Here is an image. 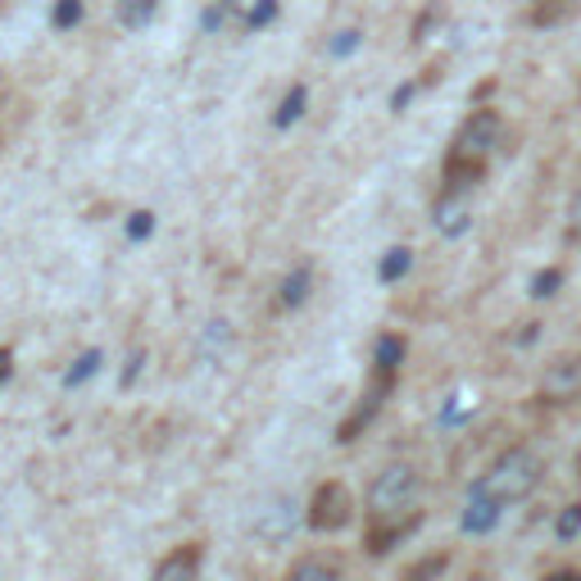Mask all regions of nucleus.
<instances>
[{
  "label": "nucleus",
  "mask_w": 581,
  "mask_h": 581,
  "mask_svg": "<svg viewBox=\"0 0 581 581\" xmlns=\"http://www.w3.org/2000/svg\"><path fill=\"white\" fill-rule=\"evenodd\" d=\"M150 19H155V0H118V23H124L128 33L146 27Z\"/></svg>",
  "instance_id": "dca6fc26"
},
{
  "label": "nucleus",
  "mask_w": 581,
  "mask_h": 581,
  "mask_svg": "<svg viewBox=\"0 0 581 581\" xmlns=\"http://www.w3.org/2000/svg\"><path fill=\"white\" fill-rule=\"evenodd\" d=\"M414 500H418V473L409 464L382 468L377 481L369 486V513L377 523H405V518H414Z\"/></svg>",
  "instance_id": "f03ea898"
},
{
  "label": "nucleus",
  "mask_w": 581,
  "mask_h": 581,
  "mask_svg": "<svg viewBox=\"0 0 581 581\" xmlns=\"http://www.w3.org/2000/svg\"><path fill=\"white\" fill-rule=\"evenodd\" d=\"M496 518H500V509L496 504H486V500H468V509H464V527L468 532H491L496 527Z\"/></svg>",
  "instance_id": "f3484780"
},
{
  "label": "nucleus",
  "mask_w": 581,
  "mask_h": 581,
  "mask_svg": "<svg viewBox=\"0 0 581 581\" xmlns=\"http://www.w3.org/2000/svg\"><path fill=\"white\" fill-rule=\"evenodd\" d=\"M563 287V268H545V272H536V282H532V295L536 300H549Z\"/></svg>",
  "instance_id": "412c9836"
},
{
  "label": "nucleus",
  "mask_w": 581,
  "mask_h": 581,
  "mask_svg": "<svg viewBox=\"0 0 581 581\" xmlns=\"http://www.w3.org/2000/svg\"><path fill=\"white\" fill-rule=\"evenodd\" d=\"M310 287H314V272H310V264H300V268H291L287 272V282H282V310H295V304H304L310 300Z\"/></svg>",
  "instance_id": "f8f14e48"
},
{
  "label": "nucleus",
  "mask_w": 581,
  "mask_h": 581,
  "mask_svg": "<svg viewBox=\"0 0 581 581\" xmlns=\"http://www.w3.org/2000/svg\"><path fill=\"white\" fill-rule=\"evenodd\" d=\"M150 581H200V549L187 545V549H173V555L155 568Z\"/></svg>",
  "instance_id": "0eeeda50"
},
{
  "label": "nucleus",
  "mask_w": 581,
  "mask_h": 581,
  "mask_svg": "<svg viewBox=\"0 0 581 581\" xmlns=\"http://www.w3.org/2000/svg\"><path fill=\"white\" fill-rule=\"evenodd\" d=\"M359 46V33L350 27V33H336V42H332V55H350Z\"/></svg>",
  "instance_id": "bb28decb"
},
{
  "label": "nucleus",
  "mask_w": 581,
  "mask_h": 581,
  "mask_svg": "<svg viewBox=\"0 0 581 581\" xmlns=\"http://www.w3.org/2000/svg\"><path fill=\"white\" fill-rule=\"evenodd\" d=\"M577 395H581V355H568V359L545 363L541 400H545V405H563V400H577Z\"/></svg>",
  "instance_id": "39448f33"
},
{
  "label": "nucleus",
  "mask_w": 581,
  "mask_h": 581,
  "mask_svg": "<svg viewBox=\"0 0 581 581\" xmlns=\"http://www.w3.org/2000/svg\"><path fill=\"white\" fill-rule=\"evenodd\" d=\"M536 486H541V454L527 450V445H513V450H504L496 464L481 473V481L473 486V496L486 500V504H496V509H504V504L527 500Z\"/></svg>",
  "instance_id": "f257e3e1"
},
{
  "label": "nucleus",
  "mask_w": 581,
  "mask_h": 581,
  "mask_svg": "<svg viewBox=\"0 0 581 581\" xmlns=\"http://www.w3.org/2000/svg\"><path fill=\"white\" fill-rule=\"evenodd\" d=\"M391 382L395 377H386V373H377V382H373V391L369 395H363V400H359V409L341 422V432H336V441H355L359 432H363V427H369L373 418H377V409L386 405V395H391Z\"/></svg>",
  "instance_id": "423d86ee"
},
{
  "label": "nucleus",
  "mask_w": 581,
  "mask_h": 581,
  "mask_svg": "<svg viewBox=\"0 0 581 581\" xmlns=\"http://www.w3.org/2000/svg\"><path fill=\"white\" fill-rule=\"evenodd\" d=\"M141 363H146V355L137 350V355L128 359V369H124V386H132V382H137V373H141Z\"/></svg>",
  "instance_id": "c85d7f7f"
},
{
  "label": "nucleus",
  "mask_w": 581,
  "mask_h": 581,
  "mask_svg": "<svg viewBox=\"0 0 581 581\" xmlns=\"http://www.w3.org/2000/svg\"><path fill=\"white\" fill-rule=\"evenodd\" d=\"M355 518V496L346 481H323L310 500V527L314 532H341Z\"/></svg>",
  "instance_id": "20e7f679"
},
{
  "label": "nucleus",
  "mask_w": 581,
  "mask_h": 581,
  "mask_svg": "<svg viewBox=\"0 0 581 581\" xmlns=\"http://www.w3.org/2000/svg\"><path fill=\"white\" fill-rule=\"evenodd\" d=\"M373 363H377V373L395 377L400 373V363H405V336H377V346H373Z\"/></svg>",
  "instance_id": "9b49d317"
},
{
  "label": "nucleus",
  "mask_w": 581,
  "mask_h": 581,
  "mask_svg": "<svg viewBox=\"0 0 581 581\" xmlns=\"http://www.w3.org/2000/svg\"><path fill=\"white\" fill-rule=\"evenodd\" d=\"M304 105H310V91H304L300 82L287 91V96H282V105H278V114H272V124H278V128H291L295 124V118L304 114Z\"/></svg>",
  "instance_id": "2eb2a0df"
},
{
  "label": "nucleus",
  "mask_w": 581,
  "mask_h": 581,
  "mask_svg": "<svg viewBox=\"0 0 581 581\" xmlns=\"http://www.w3.org/2000/svg\"><path fill=\"white\" fill-rule=\"evenodd\" d=\"M577 477H581V450H577Z\"/></svg>",
  "instance_id": "2f4dec72"
},
{
  "label": "nucleus",
  "mask_w": 581,
  "mask_h": 581,
  "mask_svg": "<svg viewBox=\"0 0 581 581\" xmlns=\"http://www.w3.org/2000/svg\"><path fill=\"white\" fill-rule=\"evenodd\" d=\"M414 527H418V513L405 518V523H382V527H373V532H369V555H386V549H391L395 541H405Z\"/></svg>",
  "instance_id": "ddd939ff"
},
{
  "label": "nucleus",
  "mask_w": 581,
  "mask_h": 581,
  "mask_svg": "<svg viewBox=\"0 0 581 581\" xmlns=\"http://www.w3.org/2000/svg\"><path fill=\"white\" fill-rule=\"evenodd\" d=\"M473 223V209L464 196H441L437 200V232L441 236H458V232H468Z\"/></svg>",
  "instance_id": "6e6552de"
},
{
  "label": "nucleus",
  "mask_w": 581,
  "mask_h": 581,
  "mask_svg": "<svg viewBox=\"0 0 581 581\" xmlns=\"http://www.w3.org/2000/svg\"><path fill=\"white\" fill-rule=\"evenodd\" d=\"M450 568V555H427L422 563H414L409 572H405V581H432V577H441Z\"/></svg>",
  "instance_id": "6ab92c4d"
},
{
  "label": "nucleus",
  "mask_w": 581,
  "mask_h": 581,
  "mask_svg": "<svg viewBox=\"0 0 581 581\" xmlns=\"http://www.w3.org/2000/svg\"><path fill=\"white\" fill-rule=\"evenodd\" d=\"M228 14H232V0H213V5L200 14V27L205 33H219V27L228 23Z\"/></svg>",
  "instance_id": "4be33fe9"
},
{
  "label": "nucleus",
  "mask_w": 581,
  "mask_h": 581,
  "mask_svg": "<svg viewBox=\"0 0 581 581\" xmlns=\"http://www.w3.org/2000/svg\"><path fill=\"white\" fill-rule=\"evenodd\" d=\"M568 236H572V241H581V187H577L572 209H568Z\"/></svg>",
  "instance_id": "a878e982"
},
{
  "label": "nucleus",
  "mask_w": 581,
  "mask_h": 581,
  "mask_svg": "<svg viewBox=\"0 0 581 581\" xmlns=\"http://www.w3.org/2000/svg\"><path fill=\"white\" fill-rule=\"evenodd\" d=\"M500 137H504V118L496 109H473L464 118V128H458L454 146H450V160L486 164V160H491V150L500 146Z\"/></svg>",
  "instance_id": "7ed1b4c3"
},
{
  "label": "nucleus",
  "mask_w": 581,
  "mask_h": 581,
  "mask_svg": "<svg viewBox=\"0 0 581 581\" xmlns=\"http://www.w3.org/2000/svg\"><path fill=\"white\" fill-rule=\"evenodd\" d=\"M545 581H581V568H559V572H549Z\"/></svg>",
  "instance_id": "7c9ffc66"
},
{
  "label": "nucleus",
  "mask_w": 581,
  "mask_h": 581,
  "mask_svg": "<svg viewBox=\"0 0 581 581\" xmlns=\"http://www.w3.org/2000/svg\"><path fill=\"white\" fill-rule=\"evenodd\" d=\"M96 373H101V350H86V355L73 359V369L65 373V386H82L86 377H96Z\"/></svg>",
  "instance_id": "a211bd4d"
},
{
  "label": "nucleus",
  "mask_w": 581,
  "mask_h": 581,
  "mask_svg": "<svg viewBox=\"0 0 581 581\" xmlns=\"http://www.w3.org/2000/svg\"><path fill=\"white\" fill-rule=\"evenodd\" d=\"M409 268H414V251H409V246H395V251H386V255H382V264H377V278L391 287V282H400Z\"/></svg>",
  "instance_id": "4468645a"
},
{
  "label": "nucleus",
  "mask_w": 581,
  "mask_h": 581,
  "mask_svg": "<svg viewBox=\"0 0 581 581\" xmlns=\"http://www.w3.org/2000/svg\"><path fill=\"white\" fill-rule=\"evenodd\" d=\"M555 532H559V541H572V536L581 532V504H568V509L559 513V523H555Z\"/></svg>",
  "instance_id": "b1692460"
},
{
  "label": "nucleus",
  "mask_w": 581,
  "mask_h": 581,
  "mask_svg": "<svg viewBox=\"0 0 581 581\" xmlns=\"http://www.w3.org/2000/svg\"><path fill=\"white\" fill-rule=\"evenodd\" d=\"M150 232H155V213H150V209H137L132 219H128V241H146Z\"/></svg>",
  "instance_id": "5701e85b"
},
{
  "label": "nucleus",
  "mask_w": 581,
  "mask_h": 581,
  "mask_svg": "<svg viewBox=\"0 0 581 581\" xmlns=\"http://www.w3.org/2000/svg\"><path fill=\"white\" fill-rule=\"evenodd\" d=\"M272 19H278V0H259V5L251 10V19H246V23H251V33H255V27H268Z\"/></svg>",
  "instance_id": "393cba45"
},
{
  "label": "nucleus",
  "mask_w": 581,
  "mask_h": 581,
  "mask_svg": "<svg viewBox=\"0 0 581 581\" xmlns=\"http://www.w3.org/2000/svg\"><path fill=\"white\" fill-rule=\"evenodd\" d=\"M291 527H295V513H291V504H272L259 523H255V536L259 541H268V545H278V541H287L291 536Z\"/></svg>",
  "instance_id": "1a4fd4ad"
},
{
  "label": "nucleus",
  "mask_w": 581,
  "mask_h": 581,
  "mask_svg": "<svg viewBox=\"0 0 581 581\" xmlns=\"http://www.w3.org/2000/svg\"><path fill=\"white\" fill-rule=\"evenodd\" d=\"M414 91H418V82H405V86H400V91H395V96H391V109L400 114V109H405V105L414 101Z\"/></svg>",
  "instance_id": "cd10ccee"
},
{
  "label": "nucleus",
  "mask_w": 581,
  "mask_h": 581,
  "mask_svg": "<svg viewBox=\"0 0 581 581\" xmlns=\"http://www.w3.org/2000/svg\"><path fill=\"white\" fill-rule=\"evenodd\" d=\"M287 581H341V563L327 559V555H310L287 572Z\"/></svg>",
  "instance_id": "9d476101"
},
{
  "label": "nucleus",
  "mask_w": 581,
  "mask_h": 581,
  "mask_svg": "<svg viewBox=\"0 0 581 581\" xmlns=\"http://www.w3.org/2000/svg\"><path fill=\"white\" fill-rule=\"evenodd\" d=\"M10 373H14V355H10V350H0V386L10 382Z\"/></svg>",
  "instance_id": "c756f323"
},
{
  "label": "nucleus",
  "mask_w": 581,
  "mask_h": 581,
  "mask_svg": "<svg viewBox=\"0 0 581 581\" xmlns=\"http://www.w3.org/2000/svg\"><path fill=\"white\" fill-rule=\"evenodd\" d=\"M82 19V0H55V14H50V23L59 27V33H69V27Z\"/></svg>",
  "instance_id": "aec40b11"
}]
</instances>
